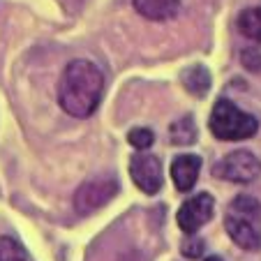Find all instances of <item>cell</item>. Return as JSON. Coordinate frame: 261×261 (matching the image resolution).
<instances>
[{
  "label": "cell",
  "mask_w": 261,
  "mask_h": 261,
  "mask_svg": "<svg viewBox=\"0 0 261 261\" xmlns=\"http://www.w3.org/2000/svg\"><path fill=\"white\" fill-rule=\"evenodd\" d=\"M127 141L137 150H146V148H150L155 143V134H153V129H148V127H134L127 132Z\"/></svg>",
  "instance_id": "9a60e30c"
},
{
  "label": "cell",
  "mask_w": 261,
  "mask_h": 261,
  "mask_svg": "<svg viewBox=\"0 0 261 261\" xmlns=\"http://www.w3.org/2000/svg\"><path fill=\"white\" fill-rule=\"evenodd\" d=\"M104 93V74L90 60H72L58 84V104L74 118H88L99 107Z\"/></svg>",
  "instance_id": "6da1fadb"
},
{
  "label": "cell",
  "mask_w": 261,
  "mask_h": 261,
  "mask_svg": "<svg viewBox=\"0 0 261 261\" xmlns=\"http://www.w3.org/2000/svg\"><path fill=\"white\" fill-rule=\"evenodd\" d=\"M213 213H215V199H213L211 194L201 192V194H197V197L188 199V201L180 206V211H178V215H176L178 227L185 233H197L213 217Z\"/></svg>",
  "instance_id": "8992f818"
},
{
  "label": "cell",
  "mask_w": 261,
  "mask_h": 261,
  "mask_svg": "<svg viewBox=\"0 0 261 261\" xmlns=\"http://www.w3.org/2000/svg\"><path fill=\"white\" fill-rule=\"evenodd\" d=\"M261 220H252V217L238 215V213L229 211V215L224 217V227L227 233L231 236V241L236 245H241L243 250H261V229H259Z\"/></svg>",
  "instance_id": "52a82bcc"
},
{
  "label": "cell",
  "mask_w": 261,
  "mask_h": 261,
  "mask_svg": "<svg viewBox=\"0 0 261 261\" xmlns=\"http://www.w3.org/2000/svg\"><path fill=\"white\" fill-rule=\"evenodd\" d=\"M211 127L213 137L220 141H243L256 134L259 129V120L252 114L238 109L231 99H217L215 107L211 111Z\"/></svg>",
  "instance_id": "7a4b0ae2"
},
{
  "label": "cell",
  "mask_w": 261,
  "mask_h": 261,
  "mask_svg": "<svg viewBox=\"0 0 261 261\" xmlns=\"http://www.w3.org/2000/svg\"><path fill=\"white\" fill-rule=\"evenodd\" d=\"M169 137H171V141L178 143V146L194 143V139H197V125H194L192 116H185V118L176 120V123L169 127Z\"/></svg>",
  "instance_id": "7c38bea8"
},
{
  "label": "cell",
  "mask_w": 261,
  "mask_h": 261,
  "mask_svg": "<svg viewBox=\"0 0 261 261\" xmlns=\"http://www.w3.org/2000/svg\"><path fill=\"white\" fill-rule=\"evenodd\" d=\"M213 173L229 182H252L261 173V160L252 150H233L213 167Z\"/></svg>",
  "instance_id": "3957f363"
},
{
  "label": "cell",
  "mask_w": 261,
  "mask_h": 261,
  "mask_svg": "<svg viewBox=\"0 0 261 261\" xmlns=\"http://www.w3.org/2000/svg\"><path fill=\"white\" fill-rule=\"evenodd\" d=\"M0 261H33L23 245L10 236L0 238Z\"/></svg>",
  "instance_id": "4fadbf2b"
},
{
  "label": "cell",
  "mask_w": 261,
  "mask_h": 261,
  "mask_svg": "<svg viewBox=\"0 0 261 261\" xmlns=\"http://www.w3.org/2000/svg\"><path fill=\"white\" fill-rule=\"evenodd\" d=\"M116 192H118V182L111 176H99L93 178V180H86L74 194V208L81 215H88V213L107 206L116 197Z\"/></svg>",
  "instance_id": "277c9868"
},
{
  "label": "cell",
  "mask_w": 261,
  "mask_h": 261,
  "mask_svg": "<svg viewBox=\"0 0 261 261\" xmlns=\"http://www.w3.org/2000/svg\"><path fill=\"white\" fill-rule=\"evenodd\" d=\"M238 30L247 40L261 42V7H247L238 14Z\"/></svg>",
  "instance_id": "8fae6325"
},
{
  "label": "cell",
  "mask_w": 261,
  "mask_h": 261,
  "mask_svg": "<svg viewBox=\"0 0 261 261\" xmlns=\"http://www.w3.org/2000/svg\"><path fill=\"white\" fill-rule=\"evenodd\" d=\"M180 79H182L185 90H188L190 95H194V97H203V95L211 90V72H208L203 65H192V67H188L180 74Z\"/></svg>",
  "instance_id": "30bf717a"
},
{
  "label": "cell",
  "mask_w": 261,
  "mask_h": 261,
  "mask_svg": "<svg viewBox=\"0 0 261 261\" xmlns=\"http://www.w3.org/2000/svg\"><path fill=\"white\" fill-rule=\"evenodd\" d=\"M199 171H201V158L199 155H178L171 162V178L178 192H190L197 185Z\"/></svg>",
  "instance_id": "ba28073f"
},
{
  "label": "cell",
  "mask_w": 261,
  "mask_h": 261,
  "mask_svg": "<svg viewBox=\"0 0 261 261\" xmlns=\"http://www.w3.org/2000/svg\"><path fill=\"white\" fill-rule=\"evenodd\" d=\"M231 211L238 213V215L252 217V220H261V206H259V201L252 197H236L231 203Z\"/></svg>",
  "instance_id": "5bb4252c"
},
{
  "label": "cell",
  "mask_w": 261,
  "mask_h": 261,
  "mask_svg": "<svg viewBox=\"0 0 261 261\" xmlns=\"http://www.w3.org/2000/svg\"><path fill=\"white\" fill-rule=\"evenodd\" d=\"M206 261H222V259H220V256H208Z\"/></svg>",
  "instance_id": "e0dca14e"
},
{
  "label": "cell",
  "mask_w": 261,
  "mask_h": 261,
  "mask_svg": "<svg viewBox=\"0 0 261 261\" xmlns=\"http://www.w3.org/2000/svg\"><path fill=\"white\" fill-rule=\"evenodd\" d=\"M129 176L143 194H158L164 185L162 162L150 153H137L129 160Z\"/></svg>",
  "instance_id": "5b68a950"
},
{
  "label": "cell",
  "mask_w": 261,
  "mask_h": 261,
  "mask_svg": "<svg viewBox=\"0 0 261 261\" xmlns=\"http://www.w3.org/2000/svg\"><path fill=\"white\" fill-rule=\"evenodd\" d=\"M182 254L188 256V259H199V256L203 254V241H199V238L188 241L182 245Z\"/></svg>",
  "instance_id": "2e32d148"
},
{
  "label": "cell",
  "mask_w": 261,
  "mask_h": 261,
  "mask_svg": "<svg viewBox=\"0 0 261 261\" xmlns=\"http://www.w3.org/2000/svg\"><path fill=\"white\" fill-rule=\"evenodd\" d=\"M134 10L150 21H169L178 14L180 0H132Z\"/></svg>",
  "instance_id": "9c48e42d"
}]
</instances>
